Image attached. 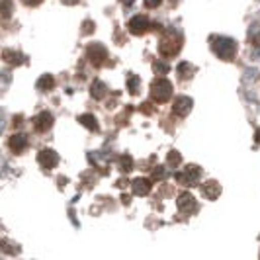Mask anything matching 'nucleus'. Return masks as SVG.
<instances>
[{
  "mask_svg": "<svg viewBox=\"0 0 260 260\" xmlns=\"http://www.w3.org/2000/svg\"><path fill=\"white\" fill-rule=\"evenodd\" d=\"M53 125V116L49 112H41L34 117V129L39 131V133H45L47 129H51Z\"/></svg>",
  "mask_w": 260,
  "mask_h": 260,
  "instance_id": "obj_9",
  "label": "nucleus"
},
{
  "mask_svg": "<svg viewBox=\"0 0 260 260\" xmlns=\"http://www.w3.org/2000/svg\"><path fill=\"white\" fill-rule=\"evenodd\" d=\"M254 139H256V143L260 145V129H256V133H254Z\"/></svg>",
  "mask_w": 260,
  "mask_h": 260,
  "instance_id": "obj_29",
  "label": "nucleus"
},
{
  "mask_svg": "<svg viewBox=\"0 0 260 260\" xmlns=\"http://www.w3.org/2000/svg\"><path fill=\"white\" fill-rule=\"evenodd\" d=\"M92 22H84V29H82V34H90L92 31Z\"/></svg>",
  "mask_w": 260,
  "mask_h": 260,
  "instance_id": "obj_26",
  "label": "nucleus"
},
{
  "mask_svg": "<svg viewBox=\"0 0 260 260\" xmlns=\"http://www.w3.org/2000/svg\"><path fill=\"white\" fill-rule=\"evenodd\" d=\"M176 73H178L180 80H188V78H192V75H194V67L188 65V63H180L178 69H176Z\"/></svg>",
  "mask_w": 260,
  "mask_h": 260,
  "instance_id": "obj_17",
  "label": "nucleus"
},
{
  "mask_svg": "<svg viewBox=\"0 0 260 260\" xmlns=\"http://www.w3.org/2000/svg\"><path fill=\"white\" fill-rule=\"evenodd\" d=\"M211 49L223 61H233V57L237 55V41L231 38H213Z\"/></svg>",
  "mask_w": 260,
  "mask_h": 260,
  "instance_id": "obj_3",
  "label": "nucleus"
},
{
  "mask_svg": "<svg viewBox=\"0 0 260 260\" xmlns=\"http://www.w3.org/2000/svg\"><path fill=\"white\" fill-rule=\"evenodd\" d=\"M86 57L90 59V63L94 67H104L106 59H108V51H106L104 45H100V43H90L88 49H86Z\"/></svg>",
  "mask_w": 260,
  "mask_h": 260,
  "instance_id": "obj_5",
  "label": "nucleus"
},
{
  "mask_svg": "<svg viewBox=\"0 0 260 260\" xmlns=\"http://www.w3.org/2000/svg\"><path fill=\"white\" fill-rule=\"evenodd\" d=\"M131 167H133V160H131V156H121V170L123 172H129Z\"/></svg>",
  "mask_w": 260,
  "mask_h": 260,
  "instance_id": "obj_21",
  "label": "nucleus"
},
{
  "mask_svg": "<svg viewBox=\"0 0 260 260\" xmlns=\"http://www.w3.org/2000/svg\"><path fill=\"white\" fill-rule=\"evenodd\" d=\"M106 92H108V88H106V84L102 80H94V82H92V96H94V98H98V100L104 98Z\"/></svg>",
  "mask_w": 260,
  "mask_h": 260,
  "instance_id": "obj_18",
  "label": "nucleus"
},
{
  "mask_svg": "<svg viewBox=\"0 0 260 260\" xmlns=\"http://www.w3.org/2000/svg\"><path fill=\"white\" fill-rule=\"evenodd\" d=\"M53 86H55V78H53L51 75H43V77L38 80V90H41V92L51 90Z\"/></svg>",
  "mask_w": 260,
  "mask_h": 260,
  "instance_id": "obj_16",
  "label": "nucleus"
},
{
  "mask_svg": "<svg viewBox=\"0 0 260 260\" xmlns=\"http://www.w3.org/2000/svg\"><path fill=\"white\" fill-rule=\"evenodd\" d=\"M22 2H24L26 6H39L43 0H22Z\"/></svg>",
  "mask_w": 260,
  "mask_h": 260,
  "instance_id": "obj_25",
  "label": "nucleus"
},
{
  "mask_svg": "<svg viewBox=\"0 0 260 260\" xmlns=\"http://www.w3.org/2000/svg\"><path fill=\"white\" fill-rule=\"evenodd\" d=\"M8 145H10V149H12L14 153H22V151L27 147V137L26 135H22V133L12 135L10 141H8Z\"/></svg>",
  "mask_w": 260,
  "mask_h": 260,
  "instance_id": "obj_13",
  "label": "nucleus"
},
{
  "mask_svg": "<svg viewBox=\"0 0 260 260\" xmlns=\"http://www.w3.org/2000/svg\"><path fill=\"white\" fill-rule=\"evenodd\" d=\"M78 121H80L84 127H88L90 131H98V119L92 116V114H82V116L78 117Z\"/></svg>",
  "mask_w": 260,
  "mask_h": 260,
  "instance_id": "obj_15",
  "label": "nucleus"
},
{
  "mask_svg": "<svg viewBox=\"0 0 260 260\" xmlns=\"http://www.w3.org/2000/svg\"><path fill=\"white\" fill-rule=\"evenodd\" d=\"M127 82H129V92H131V94H137V92H139V77L131 75V77L127 78Z\"/></svg>",
  "mask_w": 260,
  "mask_h": 260,
  "instance_id": "obj_20",
  "label": "nucleus"
},
{
  "mask_svg": "<svg viewBox=\"0 0 260 260\" xmlns=\"http://www.w3.org/2000/svg\"><path fill=\"white\" fill-rule=\"evenodd\" d=\"M38 162L45 170H51V169H55V167H57L59 156H57V153H55V151H51V149H43V151L38 155Z\"/></svg>",
  "mask_w": 260,
  "mask_h": 260,
  "instance_id": "obj_8",
  "label": "nucleus"
},
{
  "mask_svg": "<svg viewBox=\"0 0 260 260\" xmlns=\"http://www.w3.org/2000/svg\"><path fill=\"white\" fill-rule=\"evenodd\" d=\"M200 176H202L200 167H196V165H188L184 170L176 172V182L182 184V186H196L198 180H200Z\"/></svg>",
  "mask_w": 260,
  "mask_h": 260,
  "instance_id": "obj_4",
  "label": "nucleus"
},
{
  "mask_svg": "<svg viewBox=\"0 0 260 260\" xmlns=\"http://www.w3.org/2000/svg\"><path fill=\"white\" fill-rule=\"evenodd\" d=\"M172 82L169 78L158 77L151 82V100L156 102V104H165L172 98Z\"/></svg>",
  "mask_w": 260,
  "mask_h": 260,
  "instance_id": "obj_1",
  "label": "nucleus"
},
{
  "mask_svg": "<svg viewBox=\"0 0 260 260\" xmlns=\"http://www.w3.org/2000/svg\"><path fill=\"white\" fill-rule=\"evenodd\" d=\"M180 155L176 153V151H170V155H169V165H172V167H178L180 165Z\"/></svg>",
  "mask_w": 260,
  "mask_h": 260,
  "instance_id": "obj_22",
  "label": "nucleus"
},
{
  "mask_svg": "<svg viewBox=\"0 0 260 260\" xmlns=\"http://www.w3.org/2000/svg\"><path fill=\"white\" fill-rule=\"evenodd\" d=\"M4 18H10V0H4Z\"/></svg>",
  "mask_w": 260,
  "mask_h": 260,
  "instance_id": "obj_24",
  "label": "nucleus"
},
{
  "mask_svg": "<svg viewBox=\"0 0 260 260\" xmlns=\"http://www.w3.org/2000/svg\"><path fill=\"white\" fill-rule=\"evenodd\" d=\"M2 59L8 63V65H22L24 63V57L20 53H14L12 49H4L2 51Z\"/></svg>",
  "mask_w": 260,
  "mask_h": 260,
  "instance_id": "obj_14",
  "label": "nucleus"
},
{
  "mask_svg": "<svg viewBox=\"0 0 260 260\" xmlns=\"http://www.w3.org/2000/svg\"><path fill=\"white\" fill-rule=\"evenodd\" d=\"M127 27H129V31L133 36H143L151 29V22L147 20V16H133Z\"/></svg>",
  "mask_w": 260,
  "mask_h": 260,
  "instance_id": "obj_6",
  "label": "nucleus"
},
{
  "mask_svg": "<svg viewBox=\"0 0 260 260\" xmlns=\"http://www.w3.org/2000/svg\"><path fill=\"white\" fill-rule=\"evenodd\" d=\"M155 71H158V73H167V71H169V67H165V65H155Z\"/></svg>",
  "mask_w": 260,
  "mask_h": 260,
  "instance_id": "obj_27",
  "label": "nucleus"
},
{
  "mask_svg": "<svg viewBox=\"0 0 260 260\" xmlns=\"http://www.w3.org/2000/svg\"><path fill=\"white\" fill-rule=\"evenodd\" d=\"M162 174H165V172H162V167H158V170H155L153 176H155V178H162Z\"/></svg>",
  "mask_w": 260,
  "mask_h": 260,
  "instance_id": "obj_28",
  "label": "nucleus"
},
{
  "mask_svg": "<svg viewBox=\"0 0 260 260\" xmlns=\"http://www.w3.org/2000/svg\"><path fill=\"white\" fill-rule=\"evenodd\" d=\"M248 41H252V45H260V27L252 26L248 31Z\"/></svg>",
  "mask_w": 260,
  "mask_h": 260,
  "instance_id": "obj_19",
  "label": "nucleus"
},
{
  "mask_svg": "<svg viewBox=\"0 0 260 260\" xmlns=\"http://www.w3.org/2000/svg\"><path fill=\"white\" fill-rule=\"evenodd\" d=\"M121 4H125V6H129V4H133V0H119Z\"/></svg>",
  "mask_w": 260,
  "mask_h": 260,
  "instance_id": "obj_30",
  "label": "nucleus"
},
{
  "mask_svg": "<svg viewBox=\"0 0 260 260\" xmlns=\"http://www.w3.org/2000/svg\"><path fill=\"white\" fill-rule=\"evenodd\" d=\"M131 188H133V194L135 196H147L151 192V188H153V182L149 178H135L133 184H131Z\"/></svg>",
  "mask_w": 260,
  "mask_h": 260,
  "instance_id": "obj_11",
  "label": "nucleus"
},
{
  "mask_svg": "<svg viewBox=\"0 0 260 260\" xmlns=\"http://www.w3.org/2000/svg\"><path fill=\"white\" fill-rule=\"evenodd\" d=\"M190 110H192V98L188 96H178L172 104V114L178 117H186L190 114Z\"/></svg>",
  "mask_w": 260,
  "mask_h": 260,
  "instance_id": "obj_7",
  "label": "nucleus"
},
{
  "mask_svg": "<svg viewBox=\"0 0 260 260\" xmlns=\"http://www.w3.org/2000/svg\"><path fill=\"white\" fill-rule=\"evenodd\" d=\"M182 49V38L174 31V29H167V34L160 39V45H158V51L162 57H174L178 55V51Z\"/></svg>",
  "mask_w": 260,
  "mask_h": 260,
  "instance_id": "obj_2",
  "label": "nucleus"
},
{
  "mask_svg": "<svg viewBox=\"0 0 260 260\" xmlns=\"http://www.w3.org/2000/svg\"><path fill=\"white\" fill-rule=\"evenodd\" d=\"M202 194L206 196L208 200H215V198H219V194H221V186H219V182H215V180H209V182H206L202 186Z\"/></svg>",
  "mask_w": 260,
  "mask_h": 260,
  "instance_id": "obj_12",
  "label": "nucleus"
},
{
  "mask_svg": "<svg viewBox=\"0 0 260 260\" xmlns=\"http://www.w3.org/2000/svg\"><path fill=\"white\" fill-rule=\"evenodd\" d=\"M160 2H162V0H145V6H147V8H156Z\"/></svg>",
  "mask_w": 260,
  "mask_h": 260,
  "instance_id": "obj_23",
  "label": "nucleus"
},
{
  "mask_svg": "<svg viewBox=\"0 0 260 260\" xmlns=\"http://www.w3.org/2000/svg\"><path fill=\"white\" fill-rule=\"evenodd\" d=\"M178 209H180L182 213H188V215L196 213V211H198V204H196L194 196L192 194L178 196Z\"/></svg>",
  "mask_w": 260,
  "mask_h": 260,
  "instance_id": "obj_10",
  "label": "nucleus"
}]
</instances>
